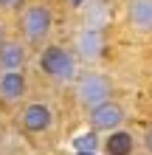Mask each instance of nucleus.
<instances>
[{"instance_id": "nucleus-1", "label": "nucleus", "mask_w": 152, "mask_h": 155, "mask_svg": "<svg viewBox=\"0 0 152 155\" xmlns=\"http://www.w3.org/2000/svg\"><path fill=\"white\" fill-rule=\"evenodd\" d=\"M40 71L59 85H68L76 79V57L59 45H48L40 51Z\"/></svg>"}, {"instance_id": "nucleus-2", "label": "nucleus", "mask_w": 152, "mask_h": 155, "mask_svg": "<svg viewBox=\"0 0 152 155\" xmlns=\"http://www.w3.org/2000/svg\"><path fill=\"white\" fill-rule=\"evenodd\" d=\"M110 93H113V85L104 74H82L76 79V99L87 110H96L104 102H110Z\"/></svg>"}, {"instance_id": "nucleus-3", "label": "nucleus", "mask_w": 152, "mask_h": 155, "mask_svg": "<svg viewBox=\"0 0 152 155\" xmlns=\"http://www.w3.org/2000/svg\"><path fill=\"white\" fill-rule=\"evenodd\" d=\"M20 25H23V34H25V40H28V42H42V40L48 37L51 25H53V14H51L48 6L34 3V6H28L23 12Z\"/></svg>"}, {"instance_id": "nucleus-4", "label": "nucleus", "mask_w": 152, "mask_h": 155, "mask_svg": "<svg viewBox=\"0 0 152 155\" xmlns=\"http://www.w3.org/2000/svg\"><path fill=\"white\" fill-rule=\"evenodd\" d=\"M124 121V107L118 102H104L102 107L90 110V127L93 130H107V133H115L118 124Z\"/></svg>"}, {"instance_id": "nucleus-5", "label": "nucleus", "mask_w": 152, "mask_h": 155, "mask_svg": "<svg viewBox=\"0 0 152 155\" xmlns=\"http://www.w3.org/2000/svg\"><path fill=\"white\" fill-rule=\"evenodd\" d=\"M76 51H79V57L85 62L102 59V54H104V34H102V28H85L76 37Z\"/></svg>"}, {"instance_id": "nucleus-6", "label": "nucleus", "mask_w": 152, "mask_h": 155, "mask_svg": "<svg viewBox=\"0 0 152 155\" xmlns=\"http://www.w3.org/2000/svg\"><path fill=\"white\" fill-rule=\"evenodd\" d=\"M51 124H53V113H51L48 104L31 102V104L23 110V127H25L28 133H48Z\"/></svg>"}, {"instance_id": "nucleus-7", "label": "nucleus", "mask_w": 152, "mask_h": 155, "mask_svg": "<svg viewBox=\"0 0 152 155\" xmlns=\"http://www.w3.org/2000/svg\"><path fill=\"white\" fill-rule=\"evenodd\" d=\"M25 96V76L23 71H6L0 76V99L6 104H14Z\"/></svg>"}, {"instance_id": "nucleus-8", "label": "nucleus", "mask_w": 152, "mask_h": 155, "mask_svg": "<svg viewBox=\"0 0 152 155\" xmlns=\"http://www.w3.org/2000/svg\"><path fill=\"white\" fill-rule=\"evenodd\" d=\"M25 65V48L14 40H6L0 45V68L3 71H23Z\"/></svg>"}, {"instance_id": "nucleus-9", "label": "nucleus", "mask_w": 152, "mask_h": 155, "mask_svg": "<svg viewBox=\"0 0 152 155\" xmlns=\"http://www.w3.org/2000/svg\"><path fill=\"white\" fill-rule=\"evenodd\" d=\"M127 14L138 31H152V0H130Z\"/></svg>"}, {"instance_id": "nucleus-10", "label": "nucleus", "mask_w": 152, "mask_h": 155, "mask_svg": "<svg viewBox=\"0 0 152 155\" xmlns=\"http://www.w3.org/2000/svg\"><path fill=\"white\" fill-rule=\"evenodd\" d=\"M132 147H135L132 135L124 133V130H115L104 141V155H132Z\"/></svg>"}, {"instance_id": "nucleus-11", "label": "nucleus", "mask_w": 152, "mask_h": 155, "mask_svg": "<svg viewBox=\"0 0 152 155\" xmlns=\"http://www.w3.org/2000/svg\"><path fill=\"white\" fill-rule=\"evenodd\" d=\"M79 152H93L96 150V133H87V135H79V138L73 141Z\"/></svg>"}, {"instance_id": "nucleus-12", "label": "nucleus", "mask_w": 152, "mask_h": 155, "mask_svg": "<svg viewBox=\"0 0 152 155\" xmlns=\"http://www.w3.org/2000/svg\"><path fill=\"white\" fill-rule=\"evenodd\" d=\"M144 150L152 152V127H147V133H144Z\"/></svg>"}, {"instance_id": "nucleus-13", "label": "nucleus", "mask_w": 152, "mask_h": 155, "mask_svg": "<svg viewBox=\"0 0 152 155\" xmlns=\"http://www.w3.org/2000/svg\"><path fill=\"white\" fill-rule=\"evenodd\" d=\"M0 6H6V8H14V6H20V0H0Z\"/></svg>"}, {"instance_id": "nucleus-14", "label": "nucleus", "mask_w": 152, "mask_h": 155, "mask_svg": "<svg viewBox=\"0 0 152 155\" xmlns=\"http://www.w3.org/2000/svg\"><path fill=\"white\" fill-rule=\"evenodd\" d=\"M6 40H3V23H0V45H3Z\"/></svg>"}, {"instance_id": "nucleus-15", "label": "nucleus", "mask_w": 152, "mask_h": 155, "mask_svg": "<svg viewBox=\"0 0 152 155\" xmlns=\"http://www.w3.org/2000/svg\"><path fill=\"white\" fill-rule=\"evenodd\" d=\"M70 3H73V6H82V0H70Z\"/></svg>"}]
</instances>
